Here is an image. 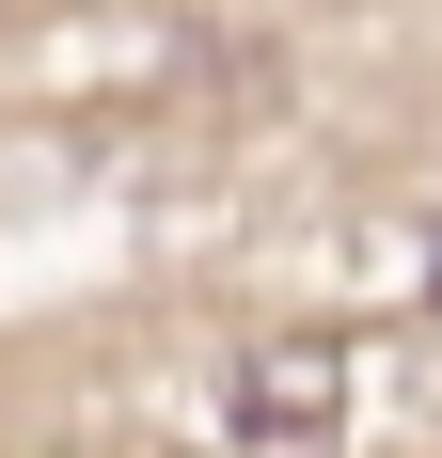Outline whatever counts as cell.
<instances>
[{"label": "cell", "mask_w": 442, "mask_h": 458, "mask_svg": "<svg viewBox=\"0 0 442 458\" xmlns=\"http://www.w3.org/2000/svg\"><path fill=\"white\" fill-rule=\"evenodd\" d=\"M237 427L253 443H285V427H332V348H285V364L237 379Z\"/></svg>", "instance_id": "cell-1"}]
</instances>
